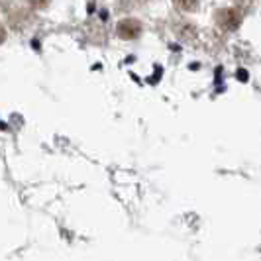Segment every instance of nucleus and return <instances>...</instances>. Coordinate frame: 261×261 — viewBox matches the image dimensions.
Returning a JSON list of instances; mask_svg holds the SVG:
<instances>
[{
    "label": "nucleus",
    "mask_w": 261,
    "mask_h": 261,
    "mask_svg": "<svg viewBox=\"0 0 261 261\" xmlns=\"http://www.w3.org/2000/svg\"><path fill=\"white\" fill-rule=\"evenodd\" d=\"M218 26L222 28V30H226V32H234V30H238L240 28V24H242V14L238 12V10H234V8H224V10H220L218 12Z\"/></svg>",
    "instance_id": "f257e3e1"
},
{
    "label": "nucleus",
    "mask_w": 261,
    "mask_h": 261,
    "mask_svg": "<svg viewBox=\"0 0 261 261\" xmlns=\"http://www.w3.org/2000/svg\"><path fill=\"white\" fill-rule=\"evenodd\" d=\"M116 32L122 39H134L142 34V24L138 20H122L118 24Z\"/></svg>",
    "instance_id": "f03ea898"
},
{
    "label": "nucleus",
    "mask_w": 261,
    "mask_h": 261,
    "mask_svg": "<svg viewBox=\"0 0 261 261\" xmlns=\"http://www.w3.org/2000/svg\"><path fill=\"white\" fill-rule=\"evenodd\" d=\"M173 4L179 8V10H195L198 6V0H173Z\"/></svg>",
    "instance_id": "7ed1b4c3"
},
{
    "label": "nucleus",
    "mask_w": 261,
    "mask_h": 261,
    "mask_svg": "<svg viewBox=\"0 0 261 261\" xmlns=\"http://www.w3.org/2000/svg\"><path fill=\"white\" fill-rule=\"evenodd\" d=\"M49 4V0H32V6H36V8H45Z\"/></svg>",
    "instance_id": "20e7f679"
},
{
    "label": "nucleus",
    "mask_w": 261,
    "mask_h": 261,
    "mask_svg": "<svg viewBox=\"0 0 261 261\" xmlns=\"http://www.w3.org/2000/svg\"><path fill=\"white\" fill-rule=\"evenodd\" d=\"M4 38H6V34H4V32H2V30H0V43H2V41H4Z\"/></svg>",
    "instance_id": "39448f33"
}]
</instances>
